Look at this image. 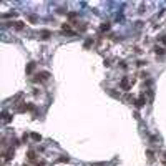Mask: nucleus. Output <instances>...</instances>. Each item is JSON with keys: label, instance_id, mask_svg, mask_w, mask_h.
<instances>
[{"label": "nucleus", "instance_id": "obj_1", "mask_svg": "<svg viewBox=\"0 0 166 166\" xmlns=\"http://www.w3.org/2000/svg\"><path fill=\"white\" fill-rule=\"evenodd\" d=\"M121 86L124 88V90H128V88H130V83H128V80H126V78H123V81H121Z\"/></svg>", "mask_w": 166, "mask_h": 166}, {"label": "nucleus", "instance_id": "obj_2", "mask_svg": "<svg viewBox=\"0 0 166 166\" xmlns=\"http://www.w3.org/2000/svg\"><path fill=\"white\" fill-rule=\"evenodd\" d=\"M155 52L158 53V55H163V53H164V48H161V47H155Z\"/></svg>", "mask_w": 166, "mask_h": 166}, {"label": "nucleus", "instance_id": "obj_3", "mask_svg": "<svg viewBox=\"0 0 166 166\" xmlns=\"http://www.w3.org/2000/svg\"><path fill=\"white\" fill-rule=\"evenodd\" d=\"M106 30H110V23H103L102 25V32H106Z\"/></svg>", "mask_w": 166, "mask_h": 166}, {"label": "nucleus", "instance_id": "obj_4", "mask_svg": "<svg viewBox=\"0 0 166 166\" xmlns=\"http://www.w3.org/2000/svg\"><path fill=\"white\" fill-rule=\"evenodd\" d=\"M42 35H43L42 38H48V37H50V32H48V30H43V32H42Z\"/></svg>", "mask_w": 166, "mask_h": 166}, {"label": "nucleus", "instance_id": "obj_5", "mask_svg": "<svg viewBox=\"0 0 166 166\" xmlns=\"http://www.w3.org/2000/svg\"><path fill=\"white\" fill-rule=\"evenodd\" d=\"M32 138H33L35 141H40V140H42V136H40V135H37V133H33V135H32Z\"/></svg>", "mask_w": 166, "mask_h": 166}, {"label": "nucleus", "instance_id": "obj_6", "mask_svg": "<svg viewBox=\"0 0 166 166\" xmlns=\"http://www.w3.org/2000/svg\"><path fill=\"white\" fill-rule=\"evenodd\" d=\"M33 68H35V63H30V65H28V67H27V72L30 73V72H32Z\"/></svg>", "mask_w": 166, "mask_h": 166}, {"label": "nucleus", "instance_id": "obj_7", "mask_svg": "<svg viewBox=\"0 0 166 166\" xmlns=\"http://www.w3.org/2000/svg\"><path fill=\"white\" fill-rule=\"evenodd\" d=\"M15 27L19 28V30H22V28H23V23H22V22H15Z\"/></svg>", "mask_w": 166, "mask_h": 166}, {"label": "nucleus", "instance_id": "obj_8", "mask_svg": "<svg viewBox=\"0 0 166 166\" xmlns=\"http://www.w3.org/2000/svg\"><path fill=\"white\" fill-rule=\"evenodd\" d=\"M91 42H93V40H86V42H85V47H90V45H91Z\"/></svg>", "mask_w": 166, "mask_h": 166}, {"label": "nucleus", "instance_id": "obj_9", "mask_svg": "<svg viewBox=\"0 0 166 166\" xmlns=\"http://www.w3.org/2000/svg\"><path fill=\"white\" fill-rule=\"evenodd\" d=\"M161 42H163V43H166V38H164V37H161Z\"/></svg>", "mask_w": 166, "mask_h": 166}]
</instances>
